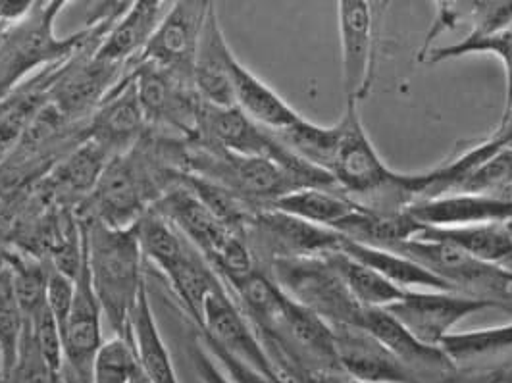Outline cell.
Returning a JSON list of instances; mask_svg holds the SVG:
<instances>
[{"instance_id": "1", "label": "cell", "mask_w": 512, "mask_h": 383, "mask_svg": "<svg viewBox=\"0 0 512 383\" xmlns=\"http://www.w3.org/2000/svg\"><path fill=\"white\" fill-rule=\"evenodd\" d=\"M64 6V0L33 2L26 18L8 31L0 45V103L10 97L20 81L33 70L62 66L89 47L97 51L128 4H118V8L103 20L60 39L54 33V26Z\"/></svg>"}, {"instance_id": "2", "label": "cell", "mask_w": 512, "mask_h": 383, "mask_svg": "<svg viewBox=\"0 0 512 383\" xmlns=\"http://www.w3.org/2000/svg\"><path fill=\"white\" fill-rule=\"evenodd\" d=\"M91 285L110 335L129 339V318L141 289L143 253L137 228L114 230L89 216L79 220Z\"/></svg>"}, {"instance_id": "3", "label": "cell", "mask_w": 512, "mask_h": 383, "mask_svg": "<svg viewBox=\"0 0 512 383\" xmlns=\"http://www.w3.org/2000/svg\"><path fill=\"white\" fill-rule=\"evenodd\" d=\"M335 128L337 145L330 176L337 189L355 205L368 210H407L414 203L409 174H399L385 164L364 129L359 104H345Z\"/></svg>"}, {"instance_id": "4", "label": "cell", "mask_w": 512, "mask_h": 383, "mask_svg": "<svg viewBox=\"0 0 512 383\" xmlns=\"http://www.w3.org/2000/svg\"><path fill=\"white\" fill-rule=\"evenodd\" d=\"M297 305L320 316L330 326H360V307L333 268L328 256L272 260L264 272Z\"/></svg>"}, {"instance_id": "5", "label": "cell", "mask_w": 512, "mask_h": 383, "mask_svg": "<svg viewBox=\"0 0 512 383\" xmlns=\"http://www.w3.org/2000/svg\"><path fill=\"white\" fill-rule=\"evenodd\" d=\"M389 251L409 256L451 291L462 295L489 299L512 308V270L486 264L474 256L439 239L414 237L389 247Z\"/></svg>"}, {"instance_id": "6", "label": "cell", "mask_w": 512, "mask_h": 383, "mask_svg": "<svg viewBox=\"0 0 512 383\" xmlns=\"http://www.w3.org/2000/svg\"><path fill=\"white\" fill-rule=\"evenodd\" d=\"M385 6V2L368 0L337 2L341 79L347 103L359 104L372 93L378 62L380 24Z\"/></svg>"}, {"instance_id": "7", "label": "cell", "mask_w": 512, "mask_h": 383, "mask_svg": "<svg viewBox=\"0 0 512 383\" xmlns=\"http://www.w3.org/2000/svg\"><path fill=\"white\" fill-rule=\"evenodd\" d=\"M156 179L135 153L114 156L89 195L87 216L114 230L135 228L151 210Z\"/></svg>"}, {"instance_id": "8", "label": "cell", "mask_w": 512, "mask_h": 383, "mask_svg": "<svg viewBox=\"0 0 512 383\" xmlns=\"http://www.w3.org/2000/svg\"><path fill=\"white\" fill-rule=\"evenodd\" d=\"M245 237L253 255L266 260L314 258L341 249L343 235L285 214L276 208H256L247 220Z\"/></svg>"}, {"instance_id": "9", "label": "cell", "mask_w": 512, "mask_h": 383, "mask_svg": "<svg viewBox=\"0 0 512 383\" xmlns=\"http://www.w3.org/2000/svg\"><path fill=\"white\" fill-rule=\"evenodd\" d=\"M489 308H509L503 303L462 295L457 291H407L387 310L420 341L439 347L445 337L472 314Z\"/></svg>"}, {"instance_id": "10", "label": "cell", "mask_w": 512, "mask_h": 383, "mask_svg": "<svg viewBox=\"0 0 512 383\" xmlns=\"http://www.w3.org/2000/svg\"><path fill=\"white\" fill-rule=\"evenodd\" d=\"M208 6L210 2L197 0L174 2L135 64H151L166 74L193 83V64Z\"/></svg>"}, {"instance_id": "11", "label": "cell", "mask_w": 512, "mask_h": 383, "mask_svg": "<svg viewBox=\"0 0 512 383\" xmlns=\"http://www.w3.org/2000/svg\"><path fill=\"white\" fill-rule=\"evenodd\" d=\"M201 335L208 341L216 343L224 351H228L249 366L256 368L258 372L282 382L266 355L253 324L243 314V310L235 303L228 291V285L220 280L214 289L208 293L203 305L201 316ZM283 383V382H282Z\"/></svg>"}, {"instance_id": "12", "label": "cell", "mask_w": 512, "mask_h": 383, "mask_svg": "<svg viewBox=\"0 0 512 383\" xmlns=\"http://www.w3.org/2000/svg\"><path fill=\"white\" fill-rule=\"evenodd\" d=\"M332 333L343 374L366 383H426L364 328L343 324Z\"/></svg>"}, {"instance_id": "13", "label": "cell", "mask_w": 512, "mask_h": 383, "mask_svg": "<svg viewBox=\"0 0 512 383\" xmlns=\"http://www.w3.org/2000/svg\"><path fill=\"white\" fill-rule=\"evenodd\" d=\"M85 251V245H83ZM76 301L68 322L62 330L64 360L66 370L72 372L81 383L91 382V366L97 351L104 343V318L101 305L95 297L87 258L83 256V266L76 278Z\"/></svg>"}, {"instance_id": "14", "label": "cell", "mask_w": 512, "mask_h": 383, "mask_svg": "<svg viewBox=\"0 0 512 383\" xmlns=\"http://www.w3.org/2000/svg\"><path fill=\"white\" fill-rule=\"evenodd\" d=\"M360 328L372 333L426 383H445L459 370V366L445 355L441 347L428 345L414 337L384 308H366Z\"/></svg>"}, {"instance_id": "15", "label": "cell", "mask_w": 512, "mask_h": 383, "mask_svg": "<svg viewBox=\"0 0 512 383\" xmlns=\"http://www.w3.org/2000/svg\"><path fill=\"white\" fill-rule=\"evenodd\" d=\"M407 210L418 224L436 230L512 222V199L476 193H451L426 199L412 203Z\"/></svg>"}, {"instance_id": "16", "label": "cell", "mask_w": 512, "mask_h": 383, "mask_svg": "<svg viewBox=\"0 0 512 383\" xmlns=\"http://www.w3.org/2000/svg\"><path fill=\"white\" fill-rule=\"evenodd\" d=\"M233 56L220 26L216 4L210 2L193 64V85L203 103L220 108L235 106L231 81Z\"/></svg>"}, {"instance_id": "17", "label": "cell", "mask_w": 512, "mask_h": 383, "mask_svg": "<svg viewBox=\"0 0 512 383\" xmlns=\"http://www.w3.org/2000/svg\"><path fill=\"white\" fill-rule=\"evenodd\" d=\"M166 4L158 0L129 2L120 18L110 27L93 58L112 66L135 64L153 39L154 31L166 14Z\"/></svg>"}, {"instance_id": "18", "label": "cell", "mask_w": 512, "mask_h": 383, "mask_svg": "<svg viewBox=\"0 0 512 383\" xmlns=\"http://www.w3.org/2000/svg\"><path fill=\"white\" fill-rule=\"evenodd\" d=\"M145 124L133 77H124L99 104L91 122L89 139L99 143L112 156L128 153Z\"/></svg>"}, {"instance_id": "19", "label": "cell", "mask_w": 512, "mask_h": 383, "mask_svg": "<svg viewBox=\"0 0 512 383\" xmlns=\"http://www.w3.org/2000/svg\"><path fill=\"white\" fill-rule=\"evenodd\" d=\"M468 26L466 35L486 37L512 26V0H455L439 2L436 20L426 35L422 49L418 51V62L434 49V41L441 33L455 31Z\"/></svg>"}, {"instance_id": "20", "label": "cell", "mask_w": 512, "mask_h": 383, "mask_svg": "<svg viewBox=\"0 0 512 383\" xmlns=\"http://www.w3.org/2000/svg\"><path fill=\"white\" fill-rule=\"evenodd\" d=\"M231 81L235 106L260 128L272 133L295 126L303 116L235 56L231 60Z\"/></svg>"}, {"instance_id": "21", "label": "cell", "mask_w": 512, "mask_h": 383, "mask_svg": "<svg viewBox=\"0 0 512 383\" xmlns=\"http://www.w3.org/2000/svg\"><path fill=\"white\" fill-rule=\"evenodd\" d=\"M129 341L149 383H180L170 351L158 330L147 285L141 289L129 318Z\"/></svg>"}, {"instance_id": "22", "label": "cell", "mask_w": 512, "mask_h": 383, "mask_svg": "<svg viewBox=\"0 0 512 383\" xmlns=\"http://www.w3.org/2000/svg\"><path fill=\"white\" fill-rule=\"evenodd\" d=\"M335 231L349 241L362 243L368 247L389 249L393 245L418 237L424 231V226L410 216L409 210L382 212L360 206L359 210L353 216H349Z\"/></svg>"}, {"instance_id": "23", "label": "cell", "mask_w": 512, "mask_h": 383, "mask_svg": "<svg viewBox=\"0 0 512 383\" xmlns=\"http://www.w3.org/2000/svg\"><path fill=\"white\" fill-rule=\"evenodd\" d=\"M339 251L357 258L368 268L376 270L380 276H384L385 280L399 287L401 291H451L443 281L437 280L434 274H430L418 262L410 260L409 256L401 253L368 247L362 243L349 241L345 237L341 241Z\"/></svg>"}, {"instance_id": "24", "label": "cell", "mask_w": 512, "mask_h": 383, "mask_svg": "<svg viewBox=\"0 0 512 383\" xmlns=\"http://www.w3.org/2000/svg\"><path fill=\"white\" fill-rule=\"evenodd\" d=\"M266 208H276L285 214H291L308 224L337 230L349 216H353L360 206L345 197L339 189L305 187L295 193H289Z\"/></svg>"}, {"instance_id": "25", "label": "cell", "mask_w": 512, "mask_h": 383, "mask_svg": "<svg viewBox=\"0 0 512 383\" xmlns=\"http://www.w3.org/2000/svg\"><path fill=\"white\" fill-rule=\"evenodd\" d=\"M420 235L455 245L457 249L486 264L512 270V230L509 224H487L453 230L424 228Z\"/></svg>"}, {"instance_id": "26", "label": "cell", "mask_w": 512, "mask_h": 383, "mask_svg": "<svg viewBox=\"0 0 512 383\" xmlns=\"http://www.w3.org/2000/svg\"><path fill=\"white\" fill-rule=\"evenodd\" d=\"M470 54L495 56L503 64V72H505V106H503V116H501V122H499V128H503L512 120V26L499 31V33L486 35V37L466 35L464 39L453 43V45L434 47L420 62H424V64H441V62L457 60V58L470 56Z\"/></svg>"}, {"instance_id": "27", "label": "cell", "mask_w": 512, "mask_h": 383, "mask_svg": "<svg viewBox=\"0 0 512 383\" xmlns=\"http://www.w3.org/2000/svg\"><path fill=\"white\" fill-rule=\"evenodd\" d=\"M328 256L333 268L341 276L345 287L362 308H387L405 297L393 283L385 280L376 270L368 268L357 258L345 255L343 251H333Z\"/></svg>"}, {"instance_id": "28", "label": "cell", "mask_w": 512, "mask_h": 383, "mask_svg": "<svg viewBox=\"0 0 512 383\" xmlns=\"http://www.w3.org/2000/svg\"><path fill=\"white\" fill-rule=\"evenodd\" d=\"M112 158L99 143L89 139L56 166L52 181L62 193L91 195Z\"/></svg>"}, {"instance_id": "29", "label": "cell", "mask_w": 512, "mask_h": 383, "mask_svg": "<svg viewBox=\"0 0 512 383\" xmlns=\"http://www.w3.org/2000/svg\"><path fill=\"white\" fill-rule=\"evenodd\" d=\"M272 135L289 153L305 160L310 166L330 174L335 145H337L335 124L330 128H324V126L312 124L303 116L295 126L283 129V131H276Z\"/></svg>"}, {"instance_id": "30", "label": "cell", "mask_w": 512, "mask_h": 383, "mask_svg": "<svg viewBox=\"0 0 512 383\" xmlns=\"http://www.w3.org/2000/svg\"><path fill=\"white\" fill-rule=\"evenodd\" d=\"M26 322V314L14 293L10 268L4 260V264L0 266V355H2L0 382L2 383L8 382V378L16 368L22 339L26 332Z\"/></svg>"}, {"instance_id": "31", "label": "cell", "mask_w": 512, "mask_h": 383, "mask_svg": "<svg viewBox=\"0 0 512 383\" xmlns=\"http://www.w3.org/2000/svg\"><path fill=\"white\" fill-rule=\"evenodd\" d=\"M439 347L457 366L466 362H478L484 358L507 355L512 351V322L484 330L453 332L441 341Z\"/></svg>"}, {"instance_id": "32", "label": "cell", "mask_w": 512, "mask_h": 383, "mask_svg": "<svg viewBox=\"0 0 512 383\" xmlns=\"http://www.w3.org/2000/svg\"><path fill=\"white\" fill-rule=\"evenodd\" d=\"M139 376L141 368L131 341L108 335L93 358L89 383H135Z\"/></svg>"}, {"instance_id": "33", "label": "cell", "mask_w": 512, "mask_h": 383, "mask_svg": "<svg viewBox=\"0 0 512 383\" xmlns=\"http://www.w3.org/2000/svg\"><path fill=\"white\" fill-rule=\"evenodd\" d=\"M6 264L12 274V285L16 299L24 310L26 318L37 312L47 301V276L49 268L41 262L22 255H6Z\"/></svg>"}, {"instance_id": "34", "label": "cell", "mask_w": 512, "mask_h": 383, "mask_svg": "<svg viewBox=\"0 0 512 383\" xmlns=\"http://www.w3.org/2000/svg\"><path fill=\"white\" fill-rule=\"evenodd\" d=\"M512 191V147H501L464 181L457 193L509 197Z\"/></svg>"}, {"instance_id": "35", "label": "cell", "mask_w": 512, "mask_h": 383, "mask_svg": "<svg viewBox=\"0 0 512 383\" xmlns=\"http://www.w3.org/2000/svg\"><path fill=\"white\" fill-rule=\"evenodd\" d=\"M27 320V332L31 335L39 355L45 358V362L51 366L56 374L64 372L66 360H64V343H62V332L56 324L51 310L47 303L33 312Z\"/></svg>"}, {"instance_id": "36", "label": "cell", "mask_w": 512, "mask_h": 383, "mask_svg": "<svg viewBox=\"0 0 512 383\" xmlns=\"http://www.w3.org/2000/svg\"><path fill=\"white\" fill-rule=\"evenodd\" d=\"M4 383H64V376L56 374L45 362V358L39 355L31 335L27 332V322L16 368L8 378V382Z\"/></svg>"}, {"instance_id": "37", "label": "cell", "mask_w": 512, "mask_h": 383, "mask_svg": "<svg viewBox=\"0 0 512 383\" xmlns=\"http://www.w3.org/2000/svg\"><path fill=\"white\" fill-rule=\"evenodd\" d=\"M76 278L64 274L62 270L51 266L49 276H47V307L51 310L56 324L60 326V332L64 330L68 316L74 307L76 301Z\"/></svg>"}, {"instance_id": "38", "label": "cell", "mask_w": 512, "mask_h": 383, "mask_svg": "<svg viewBox=\"0 0 512 383\" xmlns=\"http://www.w3.org/2000/svg\"><path fill=\"white\" fill-rule=\"evenodd\" d=\"M199 339L201 343L205 345L206 351L210 353V357L216 360V364L224 370V374L230 378L231 383H282L262 372H258L253 366H249L247 362L239 360V358L233 357L228 351H224L222 347H218L216 343L208 341L206 337H203L199 333Z\"/></svg>"}, {"instance_id": "39", "label": "cell", "mask_w": 512, "mask_h": 383, "mask_svg": "<svg viewBox=\"0 0 512 383\" xmlns=\"http://www.w3.org/2000/svg\"><path fill=\"white\" fill-rule=\"evenodd\" d=\"M189 357L193 362V368L197 372V378L201 383H231L230 378L224 374V370L216 364V360L210 357L205 345L197 337L189 347Z\"/></svg>"}, {"instance_id": "40", "label": "cell", "mask_w": 512, "mask_h": 383, "mask_svg": "<svg viewBox=\"0 0 512 383\" xmlns=\"http://www.w3.org/2000/svg\"><path fill=\"white\" fill-rule=\"evenodd\" d=\"M312 383H366L359 382V380H355V378H351V376H347V374H343V372H320V374H316L314 376V380Z\"/></svg>"}, {"instance_id": "41", "label": "cell", "mask_w": 512, "mask_h": 383, "mask_svg": "<svg viewBox=\"0 0 512 383\" xmlns=\"http://www.w3.org/2000/svg\"><path fill=\"white\" fill-rule=\"evenodd\" d=\"M16 26L14 22H10V20H6L2 14H0V45L4 43V39H6V35H8V31L12 29V27Z\"/></svg>"}, {"instance_id": "42", "label": "cell", "mask_w": 512, "mask_h": 383, "mask_svg": "<svg viewBox=\"0 0 512 383\" xmlns=\"http://www.w3.org/2000/svg\"><path fill=\"white\" fill-rule=\"evenodd\" d=\"M503 383H512V372L503 378Z\"/></svg>"}, {"instance_id": "43", "label": "cell", "mask_w": 512, "mask_h": 383, "mask_svg": "<svg viewBox=\"0 0 512 383\" xmlns=\"http://www.w3.org/2000/svg\"><path fill=\"white\" fill-rule=\"evenodd\" d=\"M135 383H149L147 382V380H145V376H143V374H141V376H139V378H137V382Z\"/></svg>"}, {"instance_id": "44", "label": "cell", "mask_w": 512, "mask_h": 383, "mask_svg": "<svg viewBox=\"0 0 512 383\" xmlns=\"http://www.w3.org/2000/svg\"><path fill=\"white\" fill-rule=\"evenodd\" d=\"M0 380H2V355H0Z\"/></svg>"}, {"instance_id": "45", "label": "cell", "mask_w": 512, "mask_h": 383, "mask_svg": "<svg viewBox=\"0 0 512 383\" xmlns=\"http://www.w3.org/2000/svg\"><path fill=\"white\" fill-rule=\"evenodd\" d=\"M507 199H512V191L509 193V197H507Z\"/></svg>"}, {"instance_id": "46", "label": "cell", "mask_w": 512, "mask_h": 383, "mask_svg": "<svg viewBox=\"0 0 512 383\" xmlns=\"http://www.w3.org/2000/svg\"><path fill=\"white\" fill-rule=\"evenodd\" d=\"M509 226H511V230H512V222H511V224H509Z\"/></svg>"}]
</instances>
